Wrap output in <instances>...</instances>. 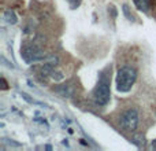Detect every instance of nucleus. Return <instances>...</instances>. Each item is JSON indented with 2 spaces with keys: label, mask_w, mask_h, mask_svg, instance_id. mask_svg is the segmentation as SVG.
Wrapping results in <instances>:
<instances>
[{
  "label": "nucleus",
  "mask_w": 156,
  "mask_h": 151,
  "mask_svg": "<svg viewBox=\"0 0 156 151\" xmlns=\"http://www.w3.org/2000/svg\"><path fill=\"white\" fill-rule=\"evenodd\" d=\"M111 70L110 69H105L100 73L99 81H97L96 87H94L93 92H92V98H93L94 103L97 106H107L108 102L111 99V76L108 74V72Z\"/></svg>",
  "instance_id": "obj_1"
},
{
  "label": "nucleus",
  "mask_w": 156,
  "mask_h": 151,
  "mask_svg": "<svg viewBox=\"0 0 156 151\" xmlns=\"http://www.w3.org/2000/svg\"><path fill=\"white\" fill-rule=\"evenodd\" d=\"M69 3H70V7L71 8H77L78 6L81 4V0H67Z\"/></svg>",
  "instance_id": "obj_9"
},
{
  "label": "nucleus",
  "mask_w": 156,
  "mask_h": 151,
  "mask_svg": "<svg viewBox=\"0 0 156 151\" xmlns=\"http://www.w3.org/2000/svg\"><path fill=\"white\" fill-rule=\"evenodd\" d=\"M122 11H123L125 17H126L129 21H134V15L132 14V11H130V7L127 4H123L122 6Z\"/></svg>",
  "instance_id": "obj_8"
},
{
  "label": "nucleus",
  "mask_w": 156,
  "mask_h": 151,
  "mask_svg": "<svg viewBox=\"0 0 156 151\" xmlns=\"http://www.w3.org/2000/svg\"><path fill=\"white\" fill-rule=\"evenodd\" d=\"M2 83H3V89H7L8 87H7V83H5L4 78H2Z\"/></svg>",
  "instance_id": "obj_10"
},
{
  "label": "nucleus",
  "mask_w": 156,
  "mask_h": 151,
  "mask_svg": "<svg viewBox=\"0 0 156 151\" xmlns=\"http://www.w3.org/2000/svg\"><path fill=\"white\" fill-rule=\"evenodd\" d=\"M4 19L7 21V24H11V25H15L18 22V17L15 15L12 10H5L4 11Z\"/></svg>",
  "instance_id": "obj_6"
},
{
  "label": "nucleus",
  "mask_w": 156,
  "mask_h": 151,
  "mask_svg": "<svg viewBox=\"0 0 156 151\" xmlns=\"http://www.w3.org/2000/svg\"><path fill=\"white\" fill-rule=\"evenodd\" d=\"M136 80H137V70L136 68L129 65L121 66L116 72L115 83H116V91L121 94H126L133 88Z\"/></svg>",
  "instance_id": "obj_2"
},
{
  "label": "nucleus",
  "mask_w": 156,
  "mask_h": 151,
  "mask_svg": "<svg viewBox=\"0 0 156 151\" xmlns=\"http://www.w3.org/2000/svg\"><path fill=\"white\" fill-rule=\"evenodd\" d=\"M21 55L26 63L38 62V61H44L47 58V54H45V51H44V48L41 47L40 43H37V41L33 44L25 46L21 51Z\"/></svg>",
  "instance_id": "obj_4"
},
{
  "label": "nucleus",
  "mask_w": 156,
  "mask_h": 151,
  "mask_svg": "<svg viewBox=\"0 0 156 151\" xmlns=\"http://www.w3.org/2000/svg\"><path fill=\"white\" fill-rule=\"evenodd\" d=\"M138 122H140V113L136 107L126 109L119 116V128L125 132L134 133L138 128Z\"/></svg>",
  "instance_id": "obj_3"
},
{
  "label": "nucleus",
  "mask_w": 156,
  "mask_h": 151,
  "mask_svg": "<svg viewBox=\"0 0 156 151\" xmlns=\"http://www.w3.org/2000/svg\"><path fill=\"white\" fill-rule=\"evenodd\" d=\"M136 4V7L138 8V10L144 11V13H148L149 8H151V2L152 0H133Z\"/></svg>",
  "instance_id": "obj_5"
},
{
  "label": "nucleus",
  "mask_w": 156,
  "mask_h": 151,
  "mask_svg": "<svg viewBox=\"0 0 156 151\" xmlns=\"http://www.w3.org/2000/svg\"><path fill=\"white\" fill-rule=\"evenodd\" d=\"M132 143H134L136 146L141 147L144 144V136L140 135V133H134V135L132 136Z\"/></svg>",
  "instance_id": "obj_7"
}]
</instances>
